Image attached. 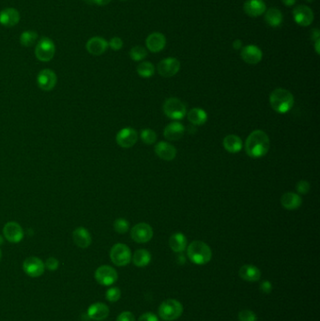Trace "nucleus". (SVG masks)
I'll list each match as a JSON object with an SVG mask.
<instances>
[{
	"label": "nucleus",
	"instance_id": "nucleus-2",
	"mask_svg": "<svg viewBox=\"0 0 320 321\" xmlns=\"http://www.w3.org/2000/svg\"><path fill=\"white\" fill-rule=\"evenodd\" d=\"M270 106L279 114L288 113L294 106V96L284 88H276L270 95Z\"/></svg>",
	"mask_w": 320,
	"mask_h": 321
},
{
	"label": "nucleus",
	"instance_id": "nucleus-25",
	"mask_svg": "<svg viewBox=\"0 0 320 321\" xmlns=\"http://www.w3.org/2000/svg\"><path fill=\"white\" fill-rule=\"evenodd\" d=\"M238 276L244 281L256 282L261 277V272L258 268L254 265H244L240 268Z\"/></svg>",
	"mask_w": 320,
	"mask_h": 321
},
{
	"label": "nucleus",
	"instance_id": "nucleus-16",
	"mask_svg": "<svg viewBox=\"0 0 320 321\" xmlns=\"http://www.w3.org/2000/svg\"><path fill=\"white\" fill-rule=\"evenodd\" d=\"M3 234L6 240L12 244H18L24 238V231L21 226L16 222H7L4 226Z\"/></svg>",
	"mask_w": 320,
	"mask_h": 321
},
{
	"label": "nucleus",
	"instance_id": "nucleus-9",
	"mask_svg": "<svg viewBox=\"0 0 320 321\" xmlns=\"http://www.w3.org/2000/svg\"><path fill=\"white\" fill-rule=\"evenodd\" d=\"M130 237L138 244L148 242L153 237L152 228L146 222L138 224L132 228Z\"/></svg>",
	"mask_w": 320,
	"mask_h": 321
},
{
	"label": "nucleus",
	"instance_id": "nucleus-28",
	"mask_svg": "<svg viewBox=\"0 0 320 321\" xmlns=\"http://www.w3.org/2000/svg\"><path fill=\"white\" fill-rule=\"evenodd\" d=\"M264 14H265L266 23L272 28H278L282 23L284 16H282V12L279 8H268Z\"/></svg>",
	"mask_w": 320,
	"mask_h": 321
},
{
	"label": "nucleus",
	"instance_id": "nucleus-21",
	"mask_svg": "<svg viewBox=\"0 0 320 321\" xmlns=\"http://www.w3.org/2000/svg\"><path fill=\"white\" fill-rule=\"evenodd\" d=\"M109 308L102 302H95L88 307V316L93 320L100 321L106 320L109 316Z\"/></svg>",
	"mask_w": 320,
	"mask_h": 321
},
{
	"label": "nucleus",
	"instance_id": "nucleus-26",
	"mask_svg": "<svg viewBox=\"0 0 320 321\" xmlns=\"http://www.w3.org/2000/svg\"><path fill=\"white\" fill-rule=\"evenodd\" d=\"M281 204L284 208L290 210H294L302 206V199L300 194L290 192H286L282 194V198H281Z\"/></svg>",
	"mask_w": 320,
	"mask_h": 321
},
{
	"label": "nucleus",
	"instance_id": "nucleus-48",
	"mask_svg": "<svg viewBox=\"0 0 320 321\" xmlns=\"http://www.w3.org/2000/svg\"><path fill=\"white\" fill-rule=\"evenodd\" d=\"M320 38V32L318 28H314L312 31V40H316Z\"/></svg>",
	"mask_w": 320,
	"mask_h": 321
},
{
	"label": "nucleus",
	"instance_id": "nucleus-49",
	"mask_svg": "<svg viewBox=\"0 0 320 321\" xmlns=\"http://www.w3.org/2000/svg\"><path fill=\"white\" fill-rule=\"evenodd\" d=\"M320 38H318V40H314V49H316V54H320Z\"/></svg>",
	"mask_w": 320,
	"mask_h": 321
},
{
	"label": "nucleus",
	"instance_id": "nucleus-8",
	"mask_svg": "<svg viewBox=\"0 0 320 321\" xmlns=\"http://www.w3.org/2000/svg\"><path fill=\"white\" fill-rule=\"evenodd\" d=\"M118 272L114 268L104 265L98 268L95 272V279L102 286H112L118 280Z\"/></svg>",
	"mask_w": 320,
	"mask_h": 321
},
{
	"label": "nucleus",
	"instance_id": "nucleus-51",
	"mask_svg": "<svg viewBox=\"0 0 320 321\" xmlns=\"http://www.w3.org/2000/svg\"><path fill=\"white\" fill-rule=\"evenodd\" d=\"M1 256H2V252H1V250H0V260H1Z\"/></svg>",
	"mask_w": 320,
	"mask_h": 321
},
{
	"label": "nucleus",
	"instance_id": "nucleus-17",
	"mask_svg": "<svg viewBox=\"0 0 320 321\" xmlns=\"http://www.w3.org/2000/svg\"><path fill=\"white\" fill-rule=\"evenodd\" d=\"M166 46V36L160 32H154L146 38V46L152 53H159Z\"/></svg>",
	"mask_w": 320,
	"mask_h": 321
},
{
	"label": "nucleus",
	"instance_id": "nucleus-50",
	"mask_svg": "<svg viewBox=\"0 0 320 321\" xmlns=\"http://www.w3.org/2000/svg\"><path fill=\"white\" fill-rule=\"evenodd\" d=\"M3 244V238L0 237V244Z\"/></svg>",
	"mask_w": 320,
	"mask_h": 321
},
{
	"label": "nucleus",
	"instance_id": "nucleus-41",
	"mask_svg": "<svg viewBox=\"0 0 320 321\" xmlns=\"http://www.w3.org/2000/svg\"><path fill=\"white\" fill-rule=\"evenodd\" d=\"M58 266H60V262L54 258H49L48 260H46V267L51 272L56 270Z\"/></svg>",
	"mask_w": 320,
	"mask_h": 321
},
{
	"label": "nucleus",
	"instance_id": "nucleus-3",
	"mask_svg": "<svg viewBox=\"0 0 320 321\" xmlns=\"http://www.w3.org/2000/svg\"><path fill=\"white\" fill-rule=\"evenodd\" d=\"M187 254L192 263L196 265H205L212 260V252L210 246L205 242L194 240L188 246Z\"/></svg>",
	"mask_w": 320,
	"mask_h": 321
},
{
	"label": "nucleus",
	"instance_id": "nucleus-32",
	"mask_svg": "<svg viewBox=\"0 0 320 321\" xmlns=\"http://www.w3.org/2000/svg\"><path fill=\"white\" fill-rule=\"evenodd\" d=\"M38 33L33 30L24 31L20 35V44L24 47H30L38 40Z\"/></svg>",
	"mask_w": 320,
	"mask_h": 321
},
{
	"label": "nucleus",
	"instance_id": "nucleus-10",
	"mask_svg": "<svg viewBox=\"0 0 320 321\" xmlns=\"http://www.w3.org/2000/svg\"><path fill=\"white\" fill-rule=\"evenodd\" d=\"M23 270L28 276L37 278L44 274L46 270V264L38 258L30 256L24 261Z\"/></svg>",
	"mask_w": 320,
	"mask_h": 321
},
{
	"label": "nucleus",
	"instance_id": "nucleus-39",
	"mask_svg": "<svg viewBox=\"0 0 320 321\" xmlns=\"http://www.w3.org/2000/svg\"><path fill=\"white\" fill-rule=\"evenodd\" d=\"M108 47L114 51H118L123 47V40L120 37H113L108 42Z\"/></svg>",
	"mask_w": 320,
	"mask_h": 321
},
{
	"label": "nucleus",
	"instance_id": "nucleus-42",
	"mask_svg": "<svg viewBox=\"0 0 320 321\" xmlns=\"http://www.w3.org/2000/svg\"><path fill=\"white\" fill-rule=\"evenodd\" d=\"M116 321H136V318L132 313H130L129 311H125L118 314Z\"/></svg>",
	"mask_w": 320,
	"mask_h": 321
},
{
	"label": "nucleus",
	"instance_id": "nucleus-31",
	"mask_svg": "<svg viewBox=\"0 0 320 321\" xmlns=\"http://www.w3.org/2000/svg\"><path fill=\"white\" fill-rule=\"evenodd\" d=\"M150 261L152 254L146 249H139L132 256V262L136 267H146L150 263Z\"/></svg>",
	"mask_w": 320,
	"mask_h": 321
},
{
	"label": "nucleus",
	"instance_id": "nucleus-20",
	"mask_svg": "<svg viewBox=\"0 0 320 321\" xmlns=\"http://www.w3.org/2000/svg\"><path fill=\"white\" fill-rule=\"evenodd\" d=\"M244 10L250 17H258L265 14L267 6L263 0H246L244 2Z\"/></svg>",
	"mask_w": 320,
	"mask_h": 321
},
{
	"label": "nucleus",
	"instance_id": "nucleus-24",
	"mask_svg": "<svg viewBox=\"0 0 320 321\" xmlns=\"http://www.w3.org/2000/svg\"><path fill=\"white\" fill-rule=\"evenodd\" d=\"M74 244L80 248H88L92 244V238L90 233L84 228H77L72 233Z\"/></svg>",
	"mask_w": 320,
	"mask_h": 321
},
{
	"label": "nucleus",
	"instance_id": "nucleus-38",
	"mask_svg": "<svg viewBox=\"0 0 320 321\" xmlns=\"http://www.w3.org/2000/svg\"><path fill=\"white\" fill-rule=\"evenodd\" d=\"M238 320L240 321H256L258 316L254 312L251 310H242L238 313Z\"/></svg>",
	"mask_w": 320,
	"mask_h": 321
},
{
	"label": "nucleus",
	"instance_id": "nucleus-6",
	"mask_svg": "<svg viewBox=\"0 0 320 321\" xmlns=\"http://www.w3.org/2000/svg\"><path fill=\"white\" fill-rule=\"evenodd\" d=\"M164 112L169 118L172 120H182L186 115L187 110L182 102L178 98H169L164 104Z\"/></svg>",
	"mask_w": 320,
	"mask_h": 321
},
{
	"label": "nucleus",
	"instance_id": "nucleus-35",
	"mask_svg": "<svg viewBox=\"0 0 320 321\" xmlns=\"http://www.w3.org/2000/svg\"><path fill=\"white\" fill-rule=\"evenodd\" d=\"M140 136H141L142 141L146 145H152L157 140V134L152 129H143L141 130Z\"/></svg>",
	"mask_w": 320,
	"mask_h": 321
},
{
	"label": "nucleus",
	"instance_id": "nucleus-33",
	"mask_svg": "<svg viewBox=\"0 0 320 321\" xmlns=\"http://www.w3.org/2000/svg\"><path fill=\"white\" fill-rule=\"evenodd\" d=\"M138 76L143 78H150L152 76L155 72V67L152 62H141L138 66Z\"/></svg>",
	"mask_w": 320,
	"mask_h": 321
},
{
	"label": "nucleus",
	"instance_id": "nucleus-15",
	"mask_svg": "<svg viewBox=\"0 0 320 321\" xmlns=\"http://www.w3.org/2000/svg\"><path fill=\"white\" fill-rule=\"evenodd\" d=\"M240 56L244 62L250 65L258 64L263 58V53L258 46L250 44L242 48Z\"/></svg>",
	"mask_w": 320,
	"mask_h": 321
},
{
	"label": "nucleus",
	"instance_id": "nucleus-23",
	"mask_svg": "<svg viewBox=\"0 0 320 321\" xmlns=\"http://www.w3.org/2000/svg\"><path fill=\"white\" fill-rule=\"evenodd\" d=\"M185 128L182 124L174 122L168 124L164 130V136L169 141H178L182 138Z\"/></svg>",
	"mask_w": 320,
	"mask_h": 321
},
{
	"label": "nucleus",
	"instance_id": "nucleus-30",
	"mask_svg": "<svg viewBox=\"0 0 320 321\" xmlns=\"http://www.w3.org/2000/svg\"><path fill=\"white\" fill-rule=\"evenodd\" d=\"M188 120L192 125L201 126L208 120V114L201 108H192L188 113Z\"/></svg>",
	"mask_w": 320,
	"mask_h": 321
},
{
	"label": "nucleus",
	"instance_id": "nucleus-52",
	"mask_svg": "<svg viewBox=\"0 0 320 321\" xmlns=\"http://www.w3.org/2000/svg\"><path fill=\"white\" fill-rule=\"evenodd\" d=\"M120 1H127V0H120Z\"/></svg>",
	"mask_w": 320,
	"mask_h": 321
},
{
	"label": "nucleus",
	"instance_id": "nucleus-46",
	"mask_svg": "<svg viewBox=\"0 0 320 321\" xmlns=\"http://www.w3.org/2000/svg\"><path fill=\"white\" fill-rule=\"evenodd\" d=\"M112 0H93V2L98 6H106Z\"/></svg>",
	"mask_w": 320,
	"mask_h": 321
},
{
	"label": "nucleus",
	"instance_id": "nucleus-19",
	"mask_svg": "<svg viewBox=\"0 0 320 321\" xmlns=\"http://www.w3.org/2000/svg\"><path fill=\"white\" fill-rule=\"evenodd\" d=\"M20 12L14 8H5L0 12V24L5 28H14L20 22Z\"/></svg>",
	"mask_w": 320,
	"mask_h": 321
},
{
	"label": "nucleus",
	"instance_id": "nucleus-7",
	"mask_svg": "<svg viewBox=\"0 0 320 321\" xmlns=\"http://www.w3.org/2000/svg\"><path fill=\"white\" fill-rule=\"evenodd\" d=\"M110 258L114 265L118 267L128 265L132 260L130 248L123 244H114L110 251Z\"/></svg>",
	"mask_w": 320,
	"mask_h": 321
},
{
	"label": "nucleus",
	"instance_id": "nucleus-45",
	"mask_svg": "<svg viewBox=\"0 0 320 321\" xmlns=\"http://www.w3.org/2000/svg\"><path fill=\"white\" fill-rule=\"evenodd\" d=\"M232 46H233V48H234L235 50H240V49H242V48L244 42H242V40L236 38V40H235L233 42Z\"/></svg>",
	"mask_w": 320,
	"mask_h": 321
},
{
	"label": "nucleus",
	"instance_id": "nucleus-53",
	"mask_svg": "<svg viewBox=\"0 0 320 321\" xmlns=\"http://www.w3.org/2000/svg\"><path fill=\"white\" fill-rule=\"evenodd\" d=\"M308 1H311V0H308Z\"/></svg>",
	"mask_w": 320,
	"mask_h": 321
},
{
	"label": "nucleus",
	"instance_id": "nucleus-44",
	"mask_svg": "<svg viewBox=\"0 0 320 321\" xmlns=\"http://www.w3.org/2000/svg\"><path fill=\"white\" fill-rule=\"evenodd\" d=\"M260 290L262 291L265 294H268L272 290V284L268 281H264L260 284Z\"/></svg>",
	"mask_w": 320,
	"mask_h": 321
},
{
	"label": "nucleus",
	"instance_id": "nucleus-18",
	"mask_svg": "<svg viewBox=\"0 0 320 321\" xmlns=\"http://www.w3.org/2000/svg\"><path fill=\"white\" fill-rule=\"evenodd\" d=\"M108 42L104 38L95 36L90 38L86 44V49L92 56H100L106 52Z\"/></svg>",
	"mask_w": 320,
	"mask_h": 321
},
{
	"label": "nucleus",
	"instance_id": "nucleus-22",
	"mask_svg": "<svg viewBox=\"0 0 320 321\" xmlns=\"http://www.w3.org/2000/svg\"><path fill=\"white\" fill-rule=\"evenodd\" d=\"M155 153L162 160H173L176 156V150L170 143L162 141L155 146Z\"/></svg>",
	"mask_w": 320,
	"mask_h": 321
},
{
	"label": "nucleus",
	"instance_id": "nucleus-43",
	"mask_svg": "<svg viewBox=\"0 0 320 321\" xmlns=\"http://www.w3.org/2000/svg\"><path fill=\"white\" fill-rule=\"evenodd\" d=\"M138 321H159V318H158V316H155L154 314L148 312V313L143 314L139 318Z\"/></svg>",
	"mask_w": 320,
	"mask_h": 321
},
{
	"label": "nucleus",
	"instance_id": "nucleus-13",
	"mask_svg": "<svg viewBox=\"0 0 320 321\" xmlns=\"http://www.w3.org/2000/svg\"><path fill=\"white\" fill-rule=\"evenodd\" d=\"M292 14L294 21L300 26H309L314 19L312 8L305 5H298L295 7Z\"/></svg>",
	"mask_w": 320,
	"mask_h": 321
},
{
	"label": "nucleus",
	"instance_id": "nucleus-27",
	"mask_svg": "<svg viewBox=\"0 0 320 321\" xmlns=\"http://www.w3.org/2000/svg\"><path fill=\"white\" fill-rule=\"evenodd\" d=\"M222 145L229 153L240 152L244 146L242 138L235 134H229L226 136L222 141Z\"/></svg>",
	"mask_w": 320,
	"mask_h": 321
},
{
	"label": "nucleus",
	"instance_id": "nucleus-47",
	"mask_svg": "<svg viewBox=\"0 0 320 321\" xmlns=\"http://www.w3.org/2000/svg\"><path fill=\"white\" fill-rule=\"evenodd\" d=\"M297 0H282V4L286 7H292L296 4Z\"/></svg>",
	"mask_w": 320,
	"mask_h": 321
},
{
	"label": "nucleus",
	"instance_id": "nucleus-11",
	"mask_svg": "<svg viewBox=\"0 0 320 321\" xmlns=\"http://www.w3.org/2000/svg\"><path fill=\"white\" fill-rule=\"evenodd\" d=\"M138 140V134L136 130L130 127L123 128L116 134V141L118 145L124 148H129L136 144Z\"/></svg>",
	"mask_w": 320,
	"mask_h": 321
},
{
	"label": "nucleus",
	"instance_id": "nucleus-34",
	"mask_svg": "<svg viewBox=\"0 0 320 321\" xmlns=\"http://www.w3.org/2000/svg\"><path fill=\"white\" fill-rule=\"evenodd\" d=\"M148 56V51L143 46H136L132 47L130 51V58L134 62H141Z\"/></svg>",
	"mask_w": 320,
	"mask_h": 321
},
{
	"label": "nucleus",
	"instance_id": "nucleus-29",
	"mask_svg": "<svg viewBox=\"0 0 320 321\" xmlns=\"http://www.w3.org/2000/svg\"><path fill=\"white\" fill-rule=\"evenodd\" d=\"M169 246L175 252H182L187 247V238L182 233H175L169 238Z\"/></svg>",
	"mask_w": 320,
	"mask_h": 321
},
{
	"label": "nucleus",
	"instance_id": "nucleus-5",
	"mask_svg": "<svg viewBox=\"0 0 320 321\" xmlns=\"http://www.w3.org/2000/svg\"><path fill=\"white\" fill-rule=\"evenodd\" d=\"M56 54V46L53 40L48 37H42L35 47V56L40 62H51Z\"/></svg>",
	"mask_w": 320,
	"mask_h": 321
},
{
	"label": "nucleus",
	"instance_id": "nucleus-1",
	"mask_svg": "<svg viewBox=\"0 0 320 321\" xmlns=\"http://www.w3.org/2000/svg\"><path fill=\"white\" fill-rule=\"evenodd\" d=\"M270 138L264 130H254L245 142V152L252 158H260L270 150Z\"/></svg>",
	"mask_w": 320,
	"mask_h": 321
},
{
	"label": "nucleus",
	"instance_id": "nucleus-36",
	"mask_svg": "<svg viewBox=\"0 0 320 321\" xmlns=\"http://www.w3.org/2000/svg\"><path fill=\"white\" fill-rule=\"evenodd\" d=\"M129 228H130V224L126 219L118 218L114 222V231L120 234H124V233L128 232Z\"/></svg>",
	"mask_w": 320,
	"mask_h": 321
},
{
	"label": "nucleus",
	"instance_id": "nucleus-12",
	"mask_svg": "<svg viewBox=\"0 0 320 321\" xmlns=\"http://www.w3.org/2000/svg\"><path fill=\"white\" fill-rule=\"evenodd\" d=\"M180 69V62L175 58H168L159 62L157 70L160 76L169 78L176 76Z\"/></svg>",
	"mask_w": 320,
	"mask_h": 321
},
{
	"label": "nucleus",
	"instance_id": "nucleus-37",
	"mask_svg": "<svg viewBox=\"0 0 320 321\" xmlns=\"http://www.w3.org/2000/svg\"><path fill=\"white\" fill-rule=\"evenodd\" d=\"M106 297L107 300H109L111 302H116L122 297V291L118 288H111L106 291Z\"/></svg>",
	"mask_w": 320,
	"mask_h": 321
},
{
	"label": "nucleus",
	"instance_id": "nucleus-40",
	"mask_svg": "<svg viewBox=\"0 0 320 321\" xmlns=\"http://www.w3.org/2000/svg\"><path fill=\"white\" fill-rule=\"evenodd\" d=\"M310 188H311V186L307 180H300L296 185V190L300 194H307L308 192L310 191Z\"/></svg>",
	"mask_w": 320,
	"mask_h": 321
},
{
	"label": "nucleus",
	"instance_id": "nucleus-4",
	"mask_svg": "<svg viewBox=\"0 0 320 321\" xmlns=\"http://www.w3.org/2000/svg\"><path fill=\"white\" fill-rule=\"evenodd\" d=\"M183 313V306L178 300L168 298L160 304L159 307V316L166 321L178 320Z\"/></svg>",
	"mask_w": 320,
	"mask_h": 321
},
{
	"label": "nucleus",
	"instance_id": "nucleus-14",
	"mask_svg": "<svg viewBox=\"0 0 320 321\" xmlns=\"http://www.w3.org/2000/svg\"><path fill=\"white\" fill-rule=\"evenodd\" d=\"M58 77L56 72L50 69L42 70L37 76L38 88L44 92H50L56 86Z\"/></svg>",
	"mask_w": 320,
	"mask_h": 321
}]
</instances>
